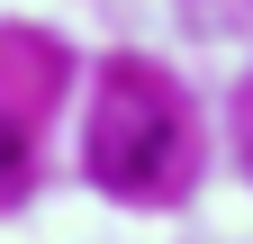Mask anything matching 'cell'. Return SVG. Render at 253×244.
Instances as JSON below:
<instances>
[{
  "instance_id": "cell-1",
  "label": "cell",
  "mask_w": 253,
  "mask_h": 244,
  "mask_svg": "<svg viewBox=\"0 0 253 244\" xmlns=\"http://www.w3.org/2000/svg\"><path fill=\"white\" fill-rule=\"evenodd\" d=\"M163 172H172V100H154V81L118 73L90 118V181L118 199H145L163 190Z\"/></svg>"
},
{
  "instance_id": "cell-2",
  "label": "cell",
  "mask_w": 253,
  "mask_h": 244,
  "mask_svg": "<svg viewBox=\"0 0 253 244\" xmlns=\"http://www.w3.org/2000/svg\"><path fill=\"white\" fill-rule=\"evenodd\" d=\"M27 163V127H18V118H0V172H18Z\"/></svg>"
}]
</instances>
